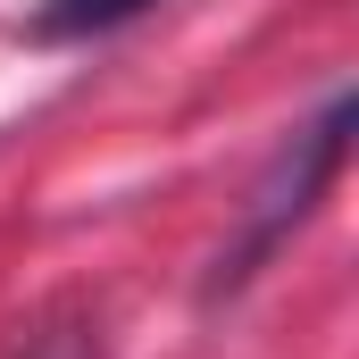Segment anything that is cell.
<instances>
[{
    "mask_svg": "<svg viewBox=\"0 0 359 359\" xmlns=\"http://www.w3.org/2000/svg\"><path fill=\"white\" fill-rule=\"evenodd\" d=\"M351 126H359V100L351 92H326V109L276 151V168L259 184H251V201H243V226H234V243L217 251V268H209V301L217 292H243L251 276H259V259H268L276 243L318 209V192L343 176V151H351Z\"/></svg>",
    "mask_w": 359,
    "mask_h": 359,
    "instance_id": "6da1fadb",
    "label": "cell"
},
{
    "mask_svg": "<svg viewBox=\"0 0 359 359\" xmlns=\"http://www.w3.org/2000/svg\"><path fill=\"white\" fill-rule=\"evenodd\" d=\"M151 0H50L42 8V34H109L126 17H142Z\"/></svg>",
    "mask_w": 359,
    "mask_h": 359,
    "instance_id": "7a4b0ae2",
    "label": "cell"
},
{
    "mask_svg": "<svg viewBox=\"0 0 359 359\" xmlns=\"http://www.w3.org/2000/svg\"><path fill=\"white\" fill-rule=\"evenodd\" d=\"M17 359H100V334H92V318H42L17 343Z\"/></svg>",
    "mask_w": 359,
    "mask_h": 359,
    "instance_id": "3957f363",
    "label": "cell"
}]
</instances>
